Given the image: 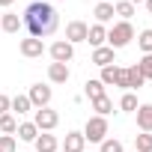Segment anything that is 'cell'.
Segmentation results:
<instances>
[{
	"label": "cell",
	"instance_id": "obj_14",
	"mask_svg": "<svg viewBox=\"0 0 152 152\" xmlns=\"http://www.w3.org/2000/svg\"><path fill=\"white\" fill-rule=\"evenodd\" d=\"M87 42H90L93 48L107 45V27H104V24H90V30H87Z\"/></svg>",
	"mask_w": 152,
	"mask_h": 152
},
{
	"label": "cell",
	"instance_id": "obj_2",
	"mask_svg": "<svg viewBox=\"0 0 152 152\" xmlns=\"http://www.w3.org/2000/svg\"><path fill=\"white\" fill-rule=\"evenodd\" d=\"M131 39H134V27H131V21H116V24L107 30V48H113V51L131 45Z\"/></svg>",
	"mask_w": 152,
	"mask_h": 152
},
{
	"label": "cell",
	"instance_id": "obj_21",
	"mask_svg": "<svg viewBox=\"0 0 152 152\" xmlns=\"http://www.w3.org/2000/svg\"><path fill=\"white\" fill-rule=\"evenodd\" d=\"M93 110H96V116H110V113H113V102H110L107 96L93 99Z\"/></svg>",
	"mask_w": 152,
	"mask_h": 152
},
{
	"label": "cell",
	"instance_id": "obj_26",
	"mask_svg": "<svg viewBox=\"0 0 152 152\" xmlns=\"http://www.w3.org/2000/svg\"><path fill=\"white\" fill-rule=\"evenodd\" d=\"M137 45H140V51H143V54H152V27L137 33Z\"/></svg>",
	"mask_w": 152,
	"mask_h": 152
},
{
	"label": "cell",
	"instance_id": "obj_22",
	"mask_svg": "<svg viewBox=\"0 0 152 152\" xmlns=\"http://www.w3.org/2000/svg\"><path fill=\"white\" fill-rule=\"evenodd\" d=\"M113 12H116L122 21H131V15H134V6L128 3V0H119V3H113Z\"/></svg>",
	"mask_w": 152,
	"mask_h": 152
},
{
	"label": "cell",
	"instance_id": "obj_4",
	"mask_svg": "<svg viewBox=\"0 0 152 152\" xmlns=\"http://www.w3.org/2000/svg\"><path fill=\"white\" fill-rule=\"evenodd\" d=\"M33 125L39 131H54L60 125V113L54 107H39V110H33Z\"/></svg>",
	"mask_w": 152,
	"mask_h": 152
},
{
	"label": "cell",
	"instance_id": "obj_24",
	"mask_svg": "<svg viewBox=\"0 0 152 152\" xmlns=\"http://www.w3.org/2000/svg\"><path fill=\"white\" fill-rule=\"evenodd\" d=\"M119 110L134 113V110H137V96H134V93H122V99H119Z\"/></svg>",
	"mask_w": 152,
	"mask_h": 152
},
{
	"label": "cell",
	"instance_id": "obj_34",
	"mask_svg": "<svg viewBox=\"0 0 152 152\" xmlns=\"http://www.w3.org/2000/svg\"><path fill=\"white\" fill-rule=\"evenodd\" d=\"M128 3H131V6H137V3H146V0H128Z\"/></svg>",
	"mask_w": 152,
	"mask_h": 152
},
{
	"label": "cell",
	"instance_id": "obj_18",
	"mask_svg": "<svg viewBox=\"0 0 152 152\" xmlns=\"http://www.w3.org/2000/svg\"><path fill=\"white\" fill-rule=\"evenodd\" d=\"M15 134H18V140H24V143H33V140L39 137V128H36V125H33V119H30V122H18Z\"/></svg>",
	"mask_w": 152,
	"mask_h": 152
},
{
	"label": "cell",
	"instance_id": "obj_35",
	"mask_svg": "<svg viewBox=\"0 0 152 152\" xmlns=\"http://www.w3.org/2000/svg\"><path fill=\"white\" fill-rule=\"evenodd\" d=\"M51 3H60V0H51Z\"/></svg>",
	"mask_w": 152,
	"mask_h": 152
},
{
	"label": "cell",
	"instance_id": "obj_16",
	"mask_svg": "<svg viewBox=\"0 0 152 152\" xmlns=\"http://www.w3.org/2000/svg\"><path fill=\"white\" fill-rule=\"evenodd\" d=\"M93 15H96V24H107V21H113V3L110 0H102V3H96V9H93Z\"/></svg>",
	"mask_w": 152,
	"mask_h": 152
},
{
	"label": "cell",
	"instance_id": "obj_13",
	"mask_svg": "<svg viewBox=\"0 0 152 152\" xmlns=\"http://www.w3.org/2000/svg\"><path fill=\"white\" fill-rule=\"evenodd\" d=\"M21 27H24V24H21V15H18V12H9V9H6L3 15H0V30H3V33H12V36H15Z\"/></svg>",
	"mask_w": 152,
	"mask_h": 152
},
{
	"label": "cell",
	"instance_id": "obj_6",
	"mask_svg": "<svg viewBox=\"0 0 152 152\" xmlns=\"http://www.w3.org/2000/svg\"><path fill=\"white\" fill-rule=\"evenodd\" d=\"M48 54H51L54 63H66V66H69V63L75 60V45H69L66 39H57V42L48 48Z\"/></svg>",
	"mask_w": 152,
	"mask_h": 152
},
{
	"label": "cell",
	"instance_id": "obj_10",
	"mask_svg": "<svg viewBox=\"0 0 152 152\" xmlns=\"http://www.w3.org/2000/svg\"><path fill=\"white\" fill-rule=\"evenodd\" d=\"M90 63H93V66H99V69H104V66H113V63H116V51H113V48H107V45H102V48H93V57H90Z\"/></svg>",
	"mask_w": 152,
	"mask_h": 152
},
{
	"label": "cell",
	"instance_id": "obj_33",
	"mask_svg": "<svg viewBox=\"0 0 152 152\" xmlns=\"http://www.w3.org/2000/svg\"><path fill=\"white\" fill-rule=\"evenodd\" d=\"M143 6H146V12L152 15V0H146V3H143Z\"/></svg>",
	"mask_w": 152,
	"mask_h": 152
},
{
	"label": "cell",
	"instance_id": "obj_12",
	"mask_svg": "<svg viewBox=\"0 0 152 152\" xmlns=\"http://www.w3.org/2000/svg\"><path fill=\"white\" fill-rule=\"evenodd\" d=\"M69 78H72V72H69L66 63H51L48 66V81L51 84H69Z\"/></svg>",
	"mask_w": 152,
	"mask_h": 152
},
{
	"label": "cell",
	"instance_id": "obj_5",
	"mask_svg": "<svg viewBox=\"0 0 152 152\" xmlns=\"http://www.w3.org/2000/svg\"><path fill=\"white\" fill-rule=\"evenodd\" d=\"M27 99H30L33 110H39V107H51L54 93H51V87H48V84H33V87H30V93H27Z\"/></svg>",
	"mask_w": 152,
	"mask_h": 152
},
{
	"label": "cell",
	"instance_id": "obj_8",
	"mask_svg": "<svg viewBox=\"0 0 152 152\" xmlns=\"http://www.w3.org/2000/svg\"><path fill=\"white\" fill-rule=\"evenodd\" d=\"M87 30H90V24H84V21H69L66 24V42L69 45L87 42Z\"/></svg>",
	"mask_w": 152,
	"mask_h": 152
},
{
	"label": "cell",
	"instance_id": "obj_29",
	"mask_svg": "<svg viewBox=\"0 0 152 152\" xmlns=\"http://www.w3.org/2000/svg\"><path fill=\"white\" fill-rule=\"evenodd\" d=\"M140 75H143V81H152V54H143V60L137 63Z\"/></svg>",
	"mask_w": 152,
	"mask_h": 152
},
{
	"label": "cell",
	"instance_id": "obj_36",
	"mask_svg": "<svg viewBox=\"0 0 152 152\" xmlns=\"http://www.w3.org/2000/svg\"><path fill=\"white\" fill-rule=\"evenodd\" d=\"M99 3H102V0H99Z\"/></svg>",
	"mask_w": 152,
	"mask_h": 152
},
{
	"label": "cell",
	"instance_id": "obj_11",
	"mask_svg": "<svg viewBox=\"0 0 152 152\" xmlns=\"http://www.w3.org/2000/svg\"><path fill=\"white\" fill-rule=\"evenodd\" d=\"M33 146H36V152H60V140L51 131H39V137L33 140Z\"/></svg>",
	"mask_w": 152,
	"mask_h": 152
},
{
	"label": "cell",
	"instance_id": "obj_17",
	"mask_svg": "<svg viewBox=\"0 0 152 152\" xmlns=\"http://www.w3.org/2000/svg\"><path fill=\"white\" fill-rule=\"evenodd\" d=\"M125 84H128V93H134V90H140V87L146 84L137 66H125Z\"/></svg>",
	"mask_w": 152,
	"mask_h": 152
},
{
	"label": "cell",
	"instance_id": "obj_30",
	"mask_svg": "<svg viewBox=\"0 0 152 152\" xmlns=\"http://www.w3.org/2000/svg\"><path fill=\"white\" fill-rule=\"evenodd\" d=\"M0 152H18L15 134H0Z\"/></svg>",
	"mask_w": 152,
	"mask_h": 152
},
{
	"label": "cell",
	"instance_id": "obj_28",
	"mask_svg": "<svg viewBox=\"0 0 152 152\" xmlns=\"http://www.w3.org/2000/svg\"><path fill=\"white\" fill-rule=\"evenodd\" d=\"M99 152H125V149H122V143H119L116 137H104V140L99 143Z\"/></svg>",
	"mask_w": 152,
	"mask_h": 152
},
{
	"label": "cell",
	"instance_id": "obj_37",
	"mask_svg": "<svg viewBox=\"0 0 152 152\" xmlns=\"http://www.w3.org/2000/svg\"><path fill=\"white\" fill-rule=\"evenodd\" d=\"M60 152H63V149H60Z\"/></svg>",
	"mask_w": 152,
	"mask_h": 152
},
{
	"label": "cell",
	"instance_id": "obj_20",
	"mask_svg": "<svg viewBox=\"0 0 152 152\" xmlns=\"http://www.w3.org/2000/svg\"><path fill=\"white\" fill-rule=\"evenodd\" d=\"M84 93L90 96V102H93V99H102V96H104V84H102L99 78H90V81L84 84Z\"/></svg>",
	"mask_w": 152,
	"mask_h": 152
},
{
	"label": "cell",
	"instance_id": "obj_31",
	"mask_svg": "<svg viewBox=\"0 0 152 152\" xmlns=\"http://www.w3.org/2000/svg\"><path fill=\"white\" fill-rule=\"evenodd\" d=\"M9 110H12V99L0 93V116H3V113H9Z\"/></svg>",
	"mask_w": 152,
	"mask_h": 152
},
{
	"label": "cell",
	"instance_id": "obj_23",
	"mask_svg": "<svg viewBox=\"0 0 152 152\" xmlns=\"http://www.w3.org/2000/svg\"><path fill=\"white\" fill-rule=\"evenodd\" d=\"M12 110L21 116V113H30V110H33V104H30V99H27V96H15V99H12Z\"/></svg>",
	"mask_w": 152,
	"mask_h": 152
},
{
	"label": "cell",
	"instance_id": "obj_25",
	"mask_svg": "<svg viewBox=\"0 0 152 152\" xmlns=\"http://www.w3.org/2000/svg\"><path fill=\"white\" fill-rule=\"evenodd\" d=\"M134 152H152V134H137L134 137Z\"/></svg>",
	"mask_w": 152,
	"mask_h": 152
},
{
	"label": "cell",
	"instance_id": "obj_27",
	"mask_svg": "<svg viewBox=\"0 0 152 152\" xmlns=\"http://www.w3.org/2000/svg\"><path fill=\"white\" fill-rule=\"evenodd\" d=\"M15 128H18V119H15L12 113H3V116H0V131H3V134H15Z\"/></svg>",
	"mask_w": 152,
	"mask_h": 152
},
{
	"label": "cell",
	"instance_id": "obj_19",
	"mask_svg": "<svg viewBox=\"0 0 152 152\" xmlns=\"http://www.w3.org/2000/svg\"><path fill=\"white\" fill-rule=\"evenodd\" d=\"M99 81H102L104 87H116V81H119V66H116V63H113V66H104Z\"/></svg>",
	"mask_w": 152,
	"mask_h": 152
},
{
	"label": "cell",
	"instance_id": "obj_1",
	"mask_svg": "<svg viewBox=\"0 0 152 152\" xmlns=\"http://www.w3.org/2000/svg\"><path fill=\"white\" fill-rule=\"evenodd\" d=\"M21 24L27 30V36L33 39H48L57 33L60 27V12L54 3H48V0H33V3H27L24 15H21Z\"/></svg>",
	"mask_w": 152,
	"mask_h": 152
},
{
	"label": "cell",
	"instance_id": "obj_7",
	"mask_svg": "<svg viewBox=\"0 0 152 152\" xmlns=\"http://www.w3.org/2000/svg\"><path fill=\"white\" fill-rule=\"evenodd\" d=\"M18 51H21V57H27V60H39V57L45 54V42H42V39H33V36H24V39L18 42Z\"/></svg>",
	"mask_w": 152,
	"mask_h": 152
},
{
	"label": "cell",
	"instance_id": "obj_3",
	"mask_svg": "<svg viewBox=\"0 0 152 152\" xmlns=\"http://www.w3.org/2000/svg\"><path fill=\"white\" fill-rule=\"evenodd\" d=\"M107 131H110V122H107V116H90L81 134H84L90 143H102V140L107 137Z\"/></svg>",
	"mask_w": 152,
	"mask_h": 152
},
{
	"label": "cell",
	"instance_id": "obj_32",
	"mask_svg": "<svg viewBox=\"0 0 152 152\" xmlns=\"http://www.w3.org/2000/svg\"><path fill=\"white\" fill-rule=\"evenodd\" d=\"M12 3H15V0H0V6H3V9H9Z\"/></svg>",
	"mask_w": 152,
	"mask_h": 152
},
{
	"label": "cell",
	"instance_id": "obj_9",
	"mask_svg": "<svg viewBox=\"0 0 152 152\" xmlns=\"http://www.w3.org/2000/svg\"><path fill=\"white\" fill-rule=\"evenodd\" d=\"M60 149H63V152H87V137H84L81 131H69V134L63 137Z\"/></svg>",
	"mask_w": 152,
	"mask_h": 152
},
{
	"label": "cell",
	"instance_id": "obj_15",
	"mask_svg": "<svg viewBox=\"0 0 152 152\" xmlns=\"http://www.w3.org/2000/svg\"><path fill=\"white\" fill-rule=\"evenodd\" d=\"M137 128L140 131H146V134H152V104L146 102V104H137Z\"/></svg>",
	"mask_w": 152,
	"mask_h": 152
}]
</instances>
